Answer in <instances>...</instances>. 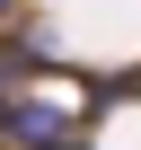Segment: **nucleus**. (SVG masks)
<instances>
[{"mask_svg":"<svg viewBox=\"0 0 141 150\" xmlns=\"http://www.w3.org/2000/svg\"><path fill=\"white\" fill-rule=\"evenodd\" d=\"M9 115H18V88H9V80H0V132H9Z\"/></svg>","mask_w":141,"mask_h":150,"instance_id":"1","label":"nucleus"},{"mask_svg":"<svg viewBox=\"0 0 141 150\" xmlns=\"http://www.w3.org/2000/svg\"><path fill=\"white\" fill-rule=\"evenodd\" d=\"M9 18H18V0H0V27H9Z\"/></svg>","mask_w":141,"mask_h":150,"instance_id":"2","label":"nucleus"}]
</instances>
